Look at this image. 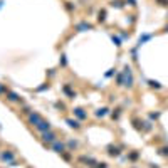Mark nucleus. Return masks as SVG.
Segmentation results:
<instances>
[{
  "label": "nucleus",
  "mask_w": 168,
  "mask_h": 168,
  "mask_svg": "<svg viewBox=\"0 0 168 168\" xmlns=\"http://www.w3.org/2000/svg\"><path fill=\"white\" fill-rule=\"evenodd\" d=\"M126 2H129V5H136V3H135V0H126Z\"/></svg>",
  "instance_id": "26"
},
{
  "label": "nucleus",
  "mask_w": 168,
  "mask_h": 168,
  "mask_svg": "<svg viewBox=\"0 0 168 168\" xmlns=\"http://www.w3.org/2000/svg\"><path fill=\"white\" fill-rule=\"evenodd\" d=\"M76 29L81 30V32H84V30H88V29H93V25L88 24V22H82V24H79V25H76Z\"/></svg>",
  "instance_id": "6"
},
{
  "label": "nucleus",
  "mask_w": 168,
  "mask_h": 168,
  "mask_svg": "<svg viewBox=\"0 0 168 168\" xmlns=\"http://www.w3.org/2000/svg\"><path fill=\"white\" fill-rule=\"evenodd\" d=\"M108 153L111 155V156H118V155H119V150L116 148V146H109V148H108Z\"/></svg>",
  "instance_id": "11"
},
{
  "label": "nucleus",
  "mask_w": 168,
  "mask_h": 168,
  "mask_svg": "<svg viewBox=\"0 0 168 168\" xmlns=\"http://www.w3.org/2000/svg\"><path fill=\"white\" fill-rule=\"evenodd\" d=\"M165 30H167V32H168V25H167V27H165Z\"/></svg>",
  "instance_id": "27"
},
{
  "label": "nucleus",
  "mask_w": 168,
  "mask_h": 168,
  "mask_svg": "<svg viewBox=\"0 0 168 168\" xmlns=\"http://www.w3.org/2000/svg\"><path fill=\"white\" fill-rule=\"evenodd\" d=\"M104 19H106V12H104V10H101V12H99L98 20H99V22H104Z\"/></svg>",
  "instance_id": "14"
},
{
  "label": "nucleus",
  "mask_w": 168,
  "mask_h": 168,
  "mask_svg": "<svg viewBox=\"0 0 168 168\" xmlns=\"http://www.w3.org/2000/svg\"><path fill=\"white\" fill-rule=\"evenodd\" d=\"M113 40H114V42H116V46H118V47H119V46H121V40H119L118 37H113Z\"/></svg>",
  "instance_id": "22"
},
{
  "label": "nucleus",
  "mask_w": 168,
  "mask_h": 168,
  "mask_svg": "<svg viewBox=\"0 0 168 168\" xmlns=\"http://www.w3.org/2000/svg\"><path fill=\"white\" fill-rule=\"evenodd\" d=\"M64 93H66L67 96H71V98H74V96H76V93H72V91L69 89V86H64Z\"/></svg>",
  "instance_id": "12"
},
{
  "label": "nucleus",
  "mask_w": 168,
  "mask_h": 168,
  "mask_svg": "<svg viewBox=\"0 0 168 168\" xmlns=\"http://www.w3.org/2000/svg\"><path fill=\"white\" fill-rule=\"evenodd\" d=\"M129 158H131V160H136V158H138V153H131V156H129Z\"/></svg>",
  "instance_id": "25"
},
{
  "label": "nucleus",
  "mask_w": 168,
  "mask_h": 168,
  "mask_svg": "<svg viewBox=\"0 0 168 168\" xmlns=\"http://www.w3.org/2000/svg\"><path fill=\"white\" fill-rule=\"evenodd\" d=\"M67 124H69L71 128H74V129H79V121H76V119H67Z\"/></svg>",
  "instance_id": "10"
},
{
  "label": "nucleus",
  "mask_w": 168,
  "mask_h": 168,
  "mask_svg": "<svg viewBox=\"0 0 168 168\" xmlns=\"http://www.w3.org/2000/svg\"><path fill=\"white\" fill-rule=\"evenodd\" d=\"M61 155H62V156H64V160H67V161H71V155H67V153H66V151H64V153H61Z\"/></svg>",
  "instance_id": "20"
},
{
  "label": "nucleus",
  "mask_w": 168,
  "mask_h": 168,
  "mask_svg": "<svg viewBox=\"0 0 168 168\" xmlns=\"http://www.w3.org/2000/svg\"><path fill=\"white\" fill-rule=\"evenodd\" d=\"M7 99H9V101H12V103H17V101H20L19 96H17L15 93H12V91H7Z\"/></svg>",
  "instance_id": "7"
},
{
  "label": "nucleus",
  "mask_w": 168,
  "mask_h": 168,
  "mask_svg": "<svg viewBox=\"0 0 168 168\" xmlns=\"http://www.w3.org/2000/svg\"><path fill=\"white\" fill-rule=\"evenodd\" d=\"M52 148H54V151H57V153H64L66 146H64V143H61V141H54V143H52Z\"/></svg>",
  "instance_id": "5"
},
{
  "label": "nucleus",
  "mask_w": 168,
  "mask_h": 168,
  "mask_svg": "<svg viewBox=\"0 0 168 168\" xmlns=\"http://www.w3.org/2000/svg\"><path fill=\"white\" fill-rule=\"evenodd\" d=\"M67 146H69L71 150H74L76 146H78V143H76V141H69V143H67Z\"/></svg>",
  "instance_id": "18"
},
{
  "label": "nucleus",
  "mask_w": 168,
  "mask_h": 168,
  "mask_svg": "<svg viewBox=\"0 0 168 168\" xmlns=\"http://www.w3.org/2000/svg\"><path fill=\"white\" fill-rule=\"evenodd\" d=\"M156 2H158L160 5H165V7L168 5V0H156Z\"/></svg>",
  "instance_id": "21"
},
{
  "label": "nucleus",
  "mask_w": 168,
  "mask_h": 168,
  "mask_svg": "<svg viewBox=\"0 0 168 168\" xmlns=\"http://www.w3.org/2000/svg\"><path fill=\"white\" fill-rule=\"evenodd\" d=\"M35 129H39L40 133H46V131H50V123H49V121H44V119H42V121H40L39 124L35 126Z\"/></svg>",
  "instance_id": "3"
},
{
  "label": "nucleus",
  "mask_w": 168,
  "mask_h": 168,
  "mask_svg": "<svg viewBox=\"0 0 168 168\" xmlns=\"http://www.w3.org/2000/svg\"><path fill=\"white\" fill-rule=\"evenodd\" d=\"M148 84L151 86V88H156V89L161 88V84H160V82H156V81H148Z\"/></svg>",
  "instance_id": "13"
},
{
  "label": "nucleus",
  "mask_w": 168,
  "mask_h": 168,
  "mask_svg": "<svg viewBox=\"0 0 168 168\" xmlns=\"http://www.w3.org/2000/svg\"><path fill=\"white\" fill-rule=\"evenodd\" d=\"M123 78H124V84H123V86L131 88V86H133V76H131V69H129V67H124V71H123Z\"/></svg>",
  "instance_id": "1"
},
{
  "label": "nucleus",
  "mask_w": 168,
  "mask_h": 168,
  "mask_svg": "<svg viewBox=\"0 0 168 168\" xmlns=\"http://www.w3.org/2000/svg\"><path fill=\"white\" fill-rule=\"evenodd\" d=\"M96 168H108V167H106V163H98Z\"/></svg>",
  "instance_id": "24"
},
{
  "label": "nucleus",
  "mask_w": 168,
  "mask_h": 168,
  "mask_svg": "<svg viewBox=\"0 0 168 168\" xmlns=\"http://www.w3.org/2000/svg\"><path fill=\"white\" fill-rule=\"evenodd\" d=\"M2 158L5 160V161H10V163H12V161H14V153H10V151H3V153H2Z\"/></svg>",
  "instance_id": "9"
},
{
  "label": "nucleus",
  "mask_w": 168,
  "mask_h": 168,
  "mask_svg": "<svg viewBox=\"0 0 168 168\" xmlns=\"http://www.w3.org/2000/svg\"><path fill=\"white\" fill-rule=\"evenodd\" d=\"M40 121H42V118H40V114H37V113H30L29 114V123L30 124H34V126H37Z\"/></svg>",
  "instance_id": "4"
},
{
  "label": "nucleus",
  "mask_w": 168,
  "mask_h": 168,
  "mask_svg": "<svg viewBox=\"0 0 168 168\" xmlns=\"http://www.w3.org/2000/svg\"><path fill=\"white\" fill-rule=\"evenodd\" d=\"M160 153H161L163 156H168V146H165V148H160Z\"/></svg>",
  "instance_id": "17"
},
{
  "label": "nucleus",
  "mask_w": 168,
  "mask_h": 168,
  "mask_svg": "<svg viewBox=\"0 0 168 168\" xmlns=\"http://www.w3.org/2000/svg\"><path fill=\"white\" fill-rule=\"evenodd\" d=\"M74 114H76L78 118H81V119H86V118H88V114H86V113H84L81 108H76V109H74Z\"/></svg>",
  "instance_id": "8"
},
{
  "label": "nucleus",
  "mask_w": 168,
  "mask_h": 168,
  "mask_svg": "<svg viewBox=\"0 0 168 168\" xmlns=\"http://www.w3.org/2000/svg\"><path fill=\"white\" fill-rule=\"evenodd\" d=\"M151 35H143V37H139V44H143V42H146Z\"/></svg>",
  "instance_id": "19"
},
{
  "label": "nucleus",
  "mask_w": 168,
  "mask_h": 168,
  "mask_svg": "<svg viewBox=\"0 0 168 168\" xmlns=\"http://www.w3.org/2000/svg\"><path fill=\"white\" fill-rule=\"evenodd\" d=\"M2 93H5V94H7V89H5V86H2V84H0V94H2Z\"/></svg>",
  "instance_id": "23"
},
{
  "label": "nucleus",
  "mask_w": 168,
  "mask_h": 168,
  "mask_svg": "<svg viewBox=\"0 0 168 168\" xmlns=\"http://www.w3.org/2000/svg\"><path fill=\"white\" fill-rule=\"evenodd\" d=\"M106 111H108V109H106V108H103V109H98V111H96V116H104V114H106Z\"/></svg>",
  "instance_id": "16"
},
{
  "label": "nucleus",
  "mask_w": 168,
  "mask_h": 168,
  "mask_svg": "<svg viewBox=\"0 0 168 168\" xmlns=\"http://www.w3.org/2000/svg\"><path fill=\"white\" fill-rule=\"evenodd\" d=\"M42 141L44 143H54V141H57V136L52 131H46V133H42Z\"/></svg>",
  "instance_id": "2"
},
{
  "label": "nucleus",
  "mask_w": 168,
  "mask_h": 168,
  "mask_svg": "<svg viewBox=\"0 0 168 168\" xmlns=\"http://www.w3.org/2000/svg\"><path fill=\"white\" fill-rule=\"evenodd\" d=\"M113 7H118V9H121L123 7V3H121V0H113V3H111Z\"/></svg>",
  "instance_id": "15"
}]
</instances>
